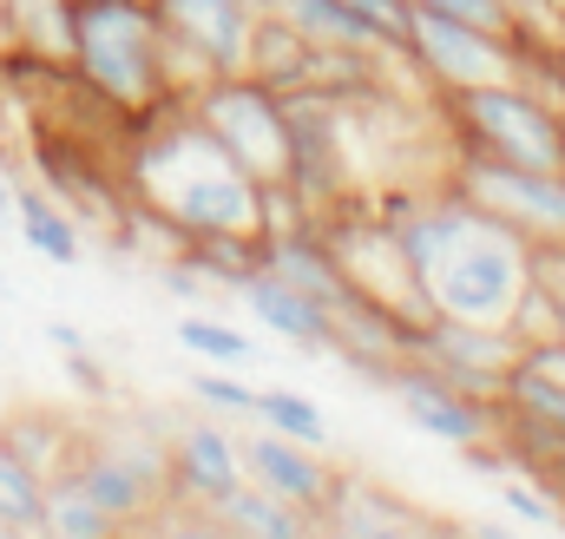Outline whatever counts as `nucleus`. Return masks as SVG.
<instances>
[{
    "instance_id": "72a5a7b5",
    "label": "nucleus",
    "mask_w": 565,
    "mask_h": 539,
    "mask_svg": "<svg viewBox=\"0 0 565 539\" xmlns=\"http://www.w3.org/2000/svg\"><path fill=\"white\" fill-rule=\"evenodd\" d=\"M0 218H13V184L0 178Z\"/></svg>"
},
{
    "instance_id": "dca6fc26",
    "label": "nucleus",
    "mask_w": 565,
    "mask_h": 539,
    "mask_svg": "<svg viewBox=\"0 0 565 539\" xmlns=\"http://www.w3.org/2000/svg\"><path fill=\"white\" fill-rule=\"evenodd\" d=\"M79 441H86V427H73V421L53 414V408H13V414L0 421V447H7L13 461H26L40 480L66 474V467L79 461Z\"/></svg>"
},
{
    "instance_id": "4be33fe9",
    "label": "nucleus",
    "mask_w": 565,
    "mask_h": 539,
    "mask_svg": "<svg viewBox=\"0 0 565 539\" xmlns=\"http://www.w3.org/2000/svg\"><path fill=\"white\" fill-rule=\"evenodd\" d=\"M500 408H507V414H526V421H540V427H559V434H565V389H559V382H546V376H533L526 362L507 376Z\"/></svg>"
},
{
    "instance_id": "a211bd4d",
    "label": "nucleus",
    "mask_w": 565,
    "mask_h": 539,
    "mask_svg": "<svg viewBox=\"0 0 565 539\" xmlns=\"http://www.w3.org/2000/svg\"><path fill=\"white\" fill-rule=\"evenodd\" d=\"M211 520L224 527L231 539H316V514H302V507H289L277 494H264V487H231L217 507H211Z\"/></svg>"
},
{
    "instance_id": "0eeeda50",
    "label": "nucleus",
    "mask_w": 565,
    "mask_h": 539,
    "mask_svg": "<svg viewBox=\"0 0 565 539\" xmlns=\"http://www.w3.org/2000/svg\"><path fill=\"white\" fill-rule=\"evenodd\" d=\"M408 356L427 362L434 376H447L454 389L480 395V402H500L507 376L520 369V336L507 323H447V316H427L422 329L408 336Z\"/></svg>"
},
{
    "instance_id": "a878e982",
    "label": "nucleus",
    "mask_w": 565,
    "mask_h": 539,
    "mask_svg": "<svg viewBox=\"0 0 565 539\" xmlns=\"http://www.w3.org/2000/svg\"><path fill=\"white\" fill-rule=\"evenodd\" d=\"M434 13L460 20V27H480V33H500V40H520V20H513V0H422Z\"/></svg>"
},
{
    "instance_id": "9b49d317",
    "label": "nucleus",
    "mask_w": 565,
    "mask_h": 539,
    "mask_svg": "<svg viewBox=\"0 0 565 539\" xmlns=\"http://www.w3.org/2000/svg\"><path fill=\"white\" fill-rule=\"evenodd\" d=\"M237 454H244V480L250 487H264V494H277V500L322 520L329 487H335L322 447H302V441H289L277 427H257V434H237Z\"/></svg>"
},
{
    "instance_id": "6ab92c4d",
    "label": "nucleus",
    "mask_w": 565,
    "mask_h": 539,
    "mask_svg": "<svg viewBox=\"0 0 565 539\" xmlns=\"http://www.w3.org/2000/svg\"><path fill=\"white\" fill-rule=\"evenodd\" d=\"M13 218H20L26 251H40L46 264H79V257H86L73 211H66V204H53L40 184H13Z\"/></svg>"
},
{
    "instance_id": "5701e85b",
    "label": "nucleus",
    "mask_w": 565,
    "mask_h": 539,
    "mask_svg": "<svg viewBox=\"0 0 565 539\" xmlns=\"http://www.w3.org/2000/svg\"><path fill=\"white\" fill-rule=\"evenodd\" d=\"M178 342H184L191 356L217 362V369H237V362H250V356H257V342H250L244 329L217 323V316H184V323H178Z\"/></svg>"
},
{
    "instance_id": "f3484780",
    "label": "nucleus",
    "mask_w": 565,
    "mask_h": 539,
    "mask_svg": "<svg viewBox=\"0 0 565 539\" xmlns=\"http://www.w3.org/2000/svg\"><path fill=\"white\" fill-rule=\"evenodd\" d=\"M0 40L7 53L73 66V0H0Z\"/></svg>"
},
{
    "instance_id": "1a4fd4ad",
    "label": "nucleus",
    "mask_w": 565,
    "mask_h": 539,
    "mask_svg": "<svg viewBox=\"0 0 565 539\" xmlns=\"http://www.w3.org/2000/svg\"><path fill=\"white\" fill-rule=\"evenodd\" d=\"M382 389L408 408V421H415L422 434L447 441V447H460V454L480 447V441H500V402H480V395L454 389L447 376H434V369L415 362V356L388 362V369H382Z\"/></svg>"
},
{
    "instance_id": "f8f14e48",
    "label": "nucleus",
    "mask_w": 565,
    "mask_h": 539,
    "mask_svg": "<svg viewBox=\"0 0 565 539\" xmlns=\"http://www.w3.org/2000/svg\"><path fill=\"white\" fill-rule=\"evenodd\" d=\"M316 539H440V527L422 507H408L402 494H388L362 474H335L329 507L316 520Z\"/></svg>"
},
{
    "instance_id": "ddd939ff",
    "label": "nucleus",
    "mask_w": 565,
    "mask_h": 539,
    "mask_svg": "<svg viewBox=\"0 0 565 539\" xmlns=\"http://www.w3.org/2000/svg\"><path fill=\"white\" fill-rule=\"evenodd\" d=\"M231 487H244V454L224 421H184L171 434V500L184 507H217Z\"/></svg>"
},
{
    "instance_id": "f03ea898",
    "label": "nucleus",
    "mask_w": 565,
    "mask_h": 539,
    "mask_svg": "<svg viewBox=\"0 0 565 539\" xmlns=\"http://www.w3.org/2000/svg\"><path fill=\"white\" fill-rule=\"evenodd\" d=\"M73 80L139 126L171 106L164 86V20L145 0H73Z\"/></svg>"
},
{
    "instance_id": "7ed1b4c3",
    "label": "nucleus",
    "mask_w": 565,
    "mask_h": 539,
    "mask_svg": "<svg viewBox=\"0 0 565 539\" xmlns=\"http://www.w3.org/2000/svg\"><path fill=\"white\" fill-rule=\"evenodd\" d=\"M427 309L447 323H507L513 303L533 289V244L493 218H480L460 198L454 231L440 237V251L422 264Z\"/></svg>"
},
{
    "instance_id": "393cba45",
    "label": "nucleus",
    "mask_w": 565,
    "mask_h": 539,
    "mask_svg": "<svg viewBox=\"0 0 565 539\" xmlns=\"http://www.w3.org/2000/svg\"><path fill=\"white\" fill-rule=\"evenodd\" d=\"M139 533L145 539H231L217 520H211V507H184V500H164Z\"/></svg>"
},
{
    "instance_id": "aec40b11",
    "label": "nucleus",
    "mask_w": 565,
    "mask_h": 539,
    "mask_svg": "<svg viewBox=\"0 0 565 539\" xmlns=\"http://www.w3.org/2000/svg\"><path fill=\"white\" fill-rule=\"evenodd\" d=\"M40 533L46 539H119V520L73 480V474H53L46 480V514H40Z\"/></svg>"
},
{
    "instance_id": "473e14b6",
    "label": "nucleus",
    "mask_w": 565,
    "mask_h": 539,
    "mask_svg": "<svg viewBox=\"0 0 565 539\" xmlns=\"http://www.w3.org/2000/svg\"><path fill=\"white\" fill-rule=\"evenodd\" d=\"M0 539H46V533H40V527H7V520H0Z\"/></svg>"
},
{
    "instance_id": "9d476101",
    "label": "nucleus",
    "mask_w": 565,
    "mask_h": 539,
    "mask_svg": "<svg viewBox=\"0 0 565 539\" xmlns=\"http://www.w3.org/2000/svg\"><path fill=\"white\" fill-rule=\"evenodd\" d=\"M264 0H158V20L178 46H191L217 80L244 73L250 60V33H257Z\"/></svg>"
},
{
    "instance_id": "b1692460",
    "label": "nucleus",
    "mask_w": 565,
    "mask_h": 539,
    "mask_svg": "<svg viewBox=\"0 0 565 539\" xmlns=\"http://www.w3.org/2000/svg\"><path fill=\"white\" fill-rule=\"evenodd\" d=\"M40 514H46V480L0 447V520L7 527H40Z\"/></svg>"
},
{
    "instance_id": "412c9836",
    "label": "nucleus",
    "mask_w": 565,
    "mask_h": 539,
    "mask_svg": "<svg viewBox=\"0 0 565 539\" xmlns=\"http://www.w3.org/2000/svg\"><path fill=\"white\" fill-rule=\"evenodd\" d=\"M250 421L257 427H277V434L302 441V447H329V414L316 402H302V395H289V389H257Z\"/></svg>"
},
{
    "instance_id": "7c9ffc66",
    "label": "nucleus",
    "mask_w": 565,
    "mask_h": 539,
    "mask_svg": "<svg viewBox=\"0 0 565 539\" xmlns=\"http://www.w3.org/2000/svg\"><path fill=\"white\" fill-rule=\"evenodd\" d=\"M46 342H53L60 356H79V349H86V329H73V323H46Z\"/></svg>"
},
{
    "instance_id": "c85d7f7f",
    "label": "nucleus",
    "mask_w": 565,
    "mask_h": 539,
    "mask_svg": "<svg viewBox=\"0 0 565 539\" xmlns=\"http://www.w3.org/2000/svg\"><path fill=\"white\" fill-rule=\"evenodd\" d=\"M500 507H507L513 520H526V527H559V500L533 494V480H520V474L500 480Z\"/></svg>"
},
{
    "instance_id": "c756f323",
    "label": "nucleus",
    "mask_w": 565,
    "mask_h": 539,
    "mask_svg": "<svg viewBox=\"0 0 565 539\" xmlns=\"http://www.w3.org/2000/svg\"><path fill=\"white\" fill-rule=\"evenodd\" d=\"M66 376H73V389H79V395H93V402H113V376L93 362V349L66 356Z\"/></svg>"
},
{
    "instance_id": "2f4dec72",
    "label": "nucleus",
    "mask_w": 565,
    "mask_h": 539,
    "mask_svg": "<svg viewBox=\"0 0 565 539\" xmlns=\"http://www.w3.org/2000/svg\"><path fill=\"white\" fill-rule=\"evenodd\" d=\"M467 539H520V533H513V527H500V520H473Z\"/></svg>"
},
{
    "instance_id": "f704fd0d",
    "label": "nucleus",
    "mask_w": 565,
    "mask_h": 539,
    "mask_svg": "<svg viewBox=\"0 0 565 539\" xmlns=\"http://www.w3.org/2000/svg\"><path fill=\"white\" fill-rule=\"evenodd\" d=\"M264 7H277V0H264Z\"/></svg>"
},
{
    "instance_id": "bb28decb",
    "label": "nucleus",
    "mask_w": 565,
    "mask_h": 539,
    "mask_svg": "<svg viewBox=\"0 0 565 539\" xmlns=\"http://www.w3.org/2000/svg\"><path fill=\"white\" fill-rule=\"evenodd\" d=\"M342 7H349L355 20H369L388 46L408 53V40H415V0H342ZM408 60H415V53H408Z\"/></svg>"
},
{
    "instance_id": "423d86ee",
    "label": "nucleus",
    "mask_w": 565,
    "mask_h": 539,
    "mask_svg": "<svg viewBox=\"0 0 565 539\" xmlns=\"http://www.w3.org/2000/svg\"><path fill=\"white\" fill-rule=\"evenodd\" d=\"M447 191L467 198L480 218L520 231L533 251L565 244V171H520V165H500L487 151H460L447 171Z\"/></svg>"
},
{
    "instance_id": "20e7f679",
    "label": "nucleus",
    "mask_w": 565,
    "mask_h": 539,
    "mask_svg": "<svg viewBox=\"0 0 565 539\" xmlns=\"http://www.w3.org/2000/svg\"><path fill=\"white\" fill-rule=\"evenodd\" d=\"M447 106H454L460 151H487L520 171H565V113L546 106L533 86L520 80L473 86V93H447Z\"/></svg>"
},
{
    "instance_id": "f257e3e1",
    "label": "nucleus",
    "mask_w": 565,
    "mask_h": 539,
    "mask_svg": "<svg viewBox=\"0 0 565 539\" xmlns=\"http://www.w3.org/2000/svg\"><path fill=\"white\" fill-rule=\"evenodd\" d=\"M126 198L191 237H264V184L204 133L191 106H158L126 145Z\"/></svg>"
},
{
    "instance_id": "6e6552de",
    "label": "nucleus",
    "mask_w": 565,
    "mask_h": 539,
    "mask_svg": "<svg viewBox=\"0 0 565 539\" xmlns=\"http://www.w3.org/2000/svg\"><path fill=\"white\" fill-rule=\"evenodd\" d=\"M408 53H415V66H422L440 93H473V86L520 80V40L460 27V20L434 13L422 0H415V40H408Z\"/></svg>"
},
{
    "instance_id": "4468645a",
    "label": "nucleus",
    "mask_w": 565,
    "mask_h": 539,
    "mask_svg": "<svg viewBox=\"0 0 565 539\" xmlns=\"http://www.w3.org/2000/svg\"><path fill=\"white\" fill-rule=\"evenodd\" d=\"M237 296L250 303V316H257L264 329H277L289 349H309V356H335V316H329L316 296L289 289L277 270H250V276L237 283Z\"/></svg>"
},
{
    "instance_id": "39448f33",
    "label": "nucleus",
    "mask_w": 565,
    "mask_h": 539,
    "mask_svg": "<svg viewBox=\"0 0 565 539\" xmlns=\"http://www.w3.org/2000/svg\"><path fill=\"white\" fill-rule=\"evenodd\" d=\"M191 113L204 119V133L217 138L257 184H289L296 145H289V99L282 93H270L250 73H231V80H211L191 99Z\"/></svg>"
},
{
    "instance_id": "cd10ccee",
    "label": "nucleus",
    "mask_w": 565,
    "mask_h": 539,
    "mask_svg": "<svg viewBox=\"0 0 565 539\" xmlns=\"http://www.w3.org/2000/svg\"><path fill=\"white\" fill-rule=\"evenodd\" d=\"M191 402L211 408V414H250L257 389H250V382H231L224 369H198V376H191Z\"/></svg>"
},
{
    "instance_id": "2eb2a0df",
    "label": "nucleus",
    "mask_w": 565,
    "mask_h": 539,
    "mask_svg": "<svg viewBox=\"0 0 565 539\" xmlns=\"http://www.w3.org/2000/svg\"><path fill=\"white\" fill-rule=\"evenodd\" d=\"M66 474H73V480H79V487H86V494H93V500L113 514V520H119V533H126V527H145V520L164 507V494L145 480L132 461H119L106 441H93V427H86V441H79V461H73Z\"/></svg>"
}]
</instances>
